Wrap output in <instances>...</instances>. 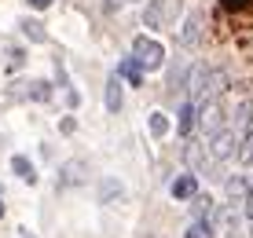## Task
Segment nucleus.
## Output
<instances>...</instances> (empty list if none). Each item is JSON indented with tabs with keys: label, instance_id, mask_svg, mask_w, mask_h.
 I'll return each mask as SVG.
<instances>
[{
	"label": "nucleus",
	"instance_id": "11",
	"mask_svg": "<svg viewBox=\"0 0 253 238\" xmlns=\"http://www.w3.org/2000/svg\"><path fill=\"white\" fill-rule=\"evenodd\" d=\"M118 74L125 77V81L132 84V88H139V84H143V70H139V63H136L132 55H128V59H121V63H118Z\"/></svg>",
	"mask_w": 253,
	"mask_h": 238
},
{
	"label": "nucleus",
	"instance_id": "12",
	"mask_svg": "<svg viewBox=\"0 0 253 238\" xmlns=\"http://www.w3.org/2000/svg\"><path fill=\"white\" fill-rule=\"evenodd\" d=\"M184 238H216L213 235V220H209V216H195V224L187 227Z\"/></svg>",
	"mask_w": 253,
	"mask_h": 238
},
{
	"label": "nucleus",
	"instance_id": "21",
	"mask_svg": "<svg viewBox=\"0 0 253 238\" xmlns=\"http://www.w3.org/2000/svg\"><path fill=\"white\" fill-rule=\"evenodd\" d=\"M0 216H4V201H0Z\"/></svg>",
	"mask_w": 253,
	"mask_h": 238
},
{
	"label": "nucleus",
	"instance_id": "3",
	"mask_svg": "<svg viewBox=\"0 0 253 238\" xmlns=\"http://www.w3.org/2000/svg\"><path fill=\"white\" fill-rule=\"evenodd\" d=\"M132 59L139 63L143 74H154V70L165 66V48L158 40H151V37H136L132 40Z\"/></svg>",
	"mask_w": 253,
	"mask_h": 238
},
{
	"label": "nucleus",
	"instance_id": "6",
	"mask_svg": "<svg viewBox=\"0 0 253 238\" xmlns=\"http://www.w3.org/2000/svg\"><path fill=\"white\" fill-rule=\"evenodd\" d=\"M228 125H231L235 132H239L242 139L250 136V125H253V99H242L239 107H235V114L228 118Z\"/></svg>",
	"mask_w": 253,
	"mask_h": 238
},
{
	"label": "nucleus",
	"instance_id": "19",
	"mask_svg": "<svg viewBox=\"0 0 253 238\" xmlns=\"http://www.w3.org/2000/svg\"><path fill=\"white\" fill-rule=\"evenodd\" d=\"M26 4H30V7H37V11H44V7L51 4V0H26Z\"/></svg>",
	"mask_w": 253,
	"mask_h": 238
},
{
	"label": "nucleus",
	"instance_id": "18",
	"mask_svg": "<svg viewBox=\"0 0 253 238\" xmlns=\"http://www.w3.org/2000/svg\"><path fill=\"white\" fill-rule=\"evenodd\" d=\"M128 0H103V7H107V11H118V7H125Z\"/></svg>",
	"mask_w": 253,
	"mask_h": 238
},
{
	"label": "nucleus",
	"instance_id": "20",
	"mask_svg": "<svg viewBox=\"0 0 253 238\" xmlns=\"http://www.w3.org/2000/svg\"><path fill=\"white\" fill-rule=\"evenodd\" d=\"M19 238H33V235H26V231H22V235H19Z\"/></svg>",
	"mask_w": 253,
	"mask_h": 238
},
{
	"label": "nucleus",
	"instance_id": "10",
	"mask_svg": "<svg viewBox=\"0 0 253 238\" xmlns=\"http://www.w3.org/2000/svg\"><path fill=\"white\" fill-rule=\"evenodd\" d=\"M121 103H125V95H121V74L114 70V74L107 77V110H110V114H118V110H121Z\"/></svg>",
	"mask_w": 253,
	"mask_h": 238
},
{
	"label": "nucleus",
	"instance_id": "8",
	"mask_svg": "<svg viewBox=\"0 0 253 238\" xmlns=\"http://www.w3.org/2000/svg\"><path fill=\"white\" fill-rule=\"evenodd\" d=\"M172 198H176V201L198 198V180H195V172H184V176H176V180H172Z\"/></svg>",
	"mask_w": 253,
	"mask_h": 238
},
{
	"label": "nucleus",
	"instance_id": "9",
	"mask_svg": "<svg viewBox=\"0 0 253 238\" xmlns=\"http://www.w3.org/2000/svg\"><path fill=\"white\" fill-rule=\"evenodd\" d=\"M198 37H202V11H191L184 30H180V44H184V48H195Z\"/></svg>",
	"mask_w": 253,
	"mask_h": 238
},
{
	"label": "nucleus",
	"instance_id": "13",
	"mask_svg": "<svg viewBox=\"0 0 253 238\" xmlns=\"http://www.w3.org/2000/svg\"><path fill=\"white\" fill-rule=\"evenodd\" d=\"M19 26H22V37H26V40H33V44H44V40H48V33L41 30V22H33V19H22Z\"/></svg>",
	"mask_w": 253,
	"mask_h": 238
},
{
	"label": "nucleus",
	"instance_id": "15",
	"mask_svg": "<svg viewBox=\"0 0 253 238\" xmlns=\"http://www.w3.org/2000/svg\"><path fill=\"white\" fill-rule=\"evenodd\" d=\"M81 169H84L81 161H66V165H63V176H59V183H63V187L77 183V180H81Z\"/></svg>",
	"mask_w": 253,
	"mask_h": 238
},
{
	"label": "nucleus",
	"instance_id": "16",
	"mask_svg": "<svg viewBox=\"0 0 253 238\" xmlns=\"http://www.w3.org/2000/svg\"><path fill=\"white\" fill-rule=\"evenodd\" d=\"M151 132L154 136H165V132H169V118H165V114H151Z\"/></svg>",
	"mask_w": 253,
	"mask_h": 238
},
{
	"label": "nucleus",
	"instance_id": "4",
	"mask_svg": "<svg viewBox=\"0 0 253 238\" xmlns=\"http://www.w3.org/2000/svg\"><path fill=\"white\" fill-rule=\"evenodd\" d=\"M206 139H209V154H213L216 161H228V158L239 151V139H242V136H239L231 125H224L220 132H213V136H206Z\"/></svg>",
	"mask_w": 253,
	"mask_h": 238
},
{
	"label": "nucleus",
	"instance_id": "2",
	"mask_svg": "<svg viewBox=\"0 0 253 238\" xmlns=\"http://www.w3.org/2000/svg\"><path fill=\"white\" fill-rule=\"evenodd\" d=\"M180 11H184V0H147L143 26L147 30H169V26H176Z\"/></svg>",
	"mask_w": 253,
	"mask_h": 238
},
{
	"label": "nucleus",
	"instance_id": "17",
	"mask_svg": "<svg viewBox=\"0 0 253 238\" xmlns=\"http://www.w3.org/2000/svg\"><path fill=\"white\" fill-rule=\"evenodd\" d=\"M121 198V195H125V191H121V183H114V180H103V201H110V198Z\"/></svg>",
	"mask_w": 253,
	"mask_h": 238
},
{
	"label": "nucleus",
	"instance_id": "1",
	"mask_svg": "<svg viewBox=\"0 0 253 238\" xmlns=\"http://www.w3.org/2000/svg\"><path fill=\"white\" fill-rule=\"evenodd\" d=\"M228 88V74L224 70H213L206 63L191 66V77H187V99H195L198 107H206V103L220 99V92Z\"/></svg>",
	"mask_w": 253,
	"mask_h": 238
},
{
	"label": "nucleus",
	"instance_id": "7",
	"mask_svg": "<svg viewBox=\"0 0 253 238\" xmlns=\"http://www.w3.org/2000/svg\"><path fill=\"white\" fill-rule=\"evenodd\" d=\"M195 121H198V103L195 99H184L180 103V110H176V128H180V136H191L195 132Z\"/></svg>",
	"mask_w": 253,
	"mask_h": 238
},
{
	"label": "nucleus",
	"instance_id": "14",
	"mask_svg": "<svg viewBox=\"0 0 253 238\" xmlns=\"http://www.w3.org/2000/svg\"><path fill=\"white\" fill-rule=\"evenodd\" d=\"M11 169H15V172H19V176H22V180H30V183H37V172H33V165H30V161H26V158H22V154H15V158H11Z\"/></svg>",
	"mask_w": 253,
	"mask_h": 238
},
{
	"label": "nucleus",
	"instance_id": "5",
	"mask_svg": "<svg viewBox=\"0 0 253 238\" xmlns=\"http://www.w3.org/2000/svg\"><path fill=\"white\" fill-rule=\"evenodd\" d=\"M198 121H202L206 136H213V132H220L228 125V114H224V107L213 99V103H206V107H198Z\"/></svg>",
	"mask_w": 253,
	"mask_h": 238
}]
</instances>
